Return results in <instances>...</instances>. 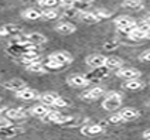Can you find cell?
Here are the masks:
<instances>
[{
	"mask_svg": "<svg viewBox=\"0 0 150 140\" xmlns=\"http://www.w3.org/2000/svg\"><path fill=\"white\" fill-rule=\"evenodd\" d=\"M142 72L136 68H117L116 71V76L122 78V79H137L140 78Z\"/></svg>",
	"mask_w": 150,
	"mask_h": 140,
	"instance_id": "cell-5",
	"label": "cell"
},
{
	"mask_svg": "<svg viewBox=\"0 0 150 140\" xmlns=\"http://www.w3.org/2000/svg\"><path fill=\"white\" fill-rule=\"evenodd\" d=\"M21 17L25 18V20H38V18H41L42 14H41V10H37V8H25L24 11L21 13Z\"/></svg>",
	"mask_w": 150,
	"mask_h": 140,
	"instance_id": "cell-20",
	"label": "cell"
},
{
	"mask_svg": "<svg viewBox=\"0 0 150 140\" xmlns=\"http://www.w3.org/2000/svg\"><path fill=\"white\" fill-rule=\"evenodd\" d=\"M123 88H126L127 91H140L142 88H144V82L140 81L139 78L137 79H127L123 85Z\"/></svg>",
	"mask_w": 150,
	"mask_h": 140,
	"instance_id": "cell-19",
	"label": "cell"
},
{
	"mask_svg": "<svg viewBox=\"0 0 150 140\" xmlns=\"http://www.w3.org/2000/svg\"><path fill=\"white\" fill-rule=\"evenodd\" d=\"M55 31L62 34V35H69V34L76 31V27L69 21H59L58 24L55 25Z\"/></svg>",
	"mask_w": 150,
	"mask_h": 140,
	"instance_id": "cell-11",
	"label": "cell"
},
{
	"mask_svg": "<svg viewBox=\"0 0 150 140\" xmlns=\"http://www.w3.org/2000/svg\"><path fill=\"white\" fill-rule=\"evenodd\" d=\"M79 20L85 23V24H95V23H98L100 18L96 16V13L95 11H85V10H79Z\"/></svg>",
	"mask_w": 150,
	"mask_h": 140,
	"instance_id": "cell-10",
	"label": "cell"
},
{
	"mask_svg": "<svg viewBox=\"0 0 150 140\" xmlns=\"http://www.w3.org/2000/svg\"><path fill=\"white\" fill-rule=\"evenodd\" d=\"M48 110H50V106H45V105H42V103H38V105H34V106L28 110V115H33V116H35V117L42 119L44 116L48 113Z\"/></svg>",
	"mask_w": 150,
	"mask_h": 140,
	"instance_id": "cell-17",
	"label": "cell"
},
{
	"mask_svg": "<svg viewBox=\"0 0 150 140\" xmlns=\"http://www.w3.org/2000/svg\"><path fill=\"white\" fill-rule=\"evenodd\" d=\"M41 14H42V17L47 18V20H54V18H57V17L59 16L58 10L54 7H48V8H45V10H42Z\"/></svg>",
	"mask_w": 150,
	"mask_h": 140,
	"instance_id": "cell-26",
	"label": "cell"
},
{
	"mask_svg": "<svg viewBox=\"0 0 150 140\" xmlns=\"http://www.w3.org/2000/svg\"><path fill=\"white\" fill-rule=\"evenodd\" d=\"M109 74V69L106 66H99V68H93V71H92L89 75H86V78L89 79V81H93V79H102V78H105L106 75Z\"/></svg>",
	"mask_w": 150,
	"mask_h": 140,
	"instance_id": "cell-18",
	"label": "cell"
},
{
	"mask_svg": "<svg viewBox=\"0 0 150 140\" xmlns=\"http://www.w3.org/2000/svg\"><path fill=\"white\" fill-rule=\"evenodd\" d=\"M16 98L21 99V100H35V99L40 98V93H38V91H35L33 88L24 86L20 91L16 92Z\"/></svg>",
	"mask_w": 150,
	"mask_h": 140,
	"instance_id": "cell-4",
	"label": "cell"
},
{
	"mask_svg": "<svg viewBox=\"0 0 150 140\" xmlns=\"http://www.w3.org/2000/svg\"><path fill=\"white\" fill-rule=\"evenodd\" d=\"M93 0H78V3H92Z\"/></svg>",
	"mask_w": 150,
	"mask_h": 140,
	"instance_id": "cell-40",
	"label": "cell"
},
{
	"mask_svg": "<svg viewBox=\"0 0 150 140\" xmlns=\"http://www.w3.org/2000/svg\"><path fill=\"white\" fill-rule=\"evenodd\" d=\"M129 37H130L132 40H137V41H140V40H144V38H147V34L144 33V31H142V30H139V28L136 27V28H133V30L130 31Z\"/></svg>",
	"mask_w": 150,
	"mask_h": 140,
	"instance_id": "cell-27",
	"label": "cell"
},
{
	"mask_svg": "<svg viewBox=\"0 0 150 140\" xmlns=\"http://www.w3.org/2000/svg\"><path fill=\"white\" fill-rule=\"evenodd\" d=\"M27 86V83L23 81V79H18V78H13V79H8L6 82H3V88L7 89V91H20L21 88Z\"/></svg>",
	"mask_w": 150,
	"mask_h": 140,
	"instance_id": "cell-9",
	"label": "cell"
},
{
	"mask_svg": "<svg viewBox=\"0 0 150 140\" xmlns=\"http://www.w3.org/2000/svg\"><path fill=\"white\" fill-rule=\"evenodd\" d=\"M119 115L122 116L123 122H130V120H136L139 116H140V110L136 109V107H132V106H126V107H122Z\"/></svg>",
	"mask_w": 150,
	"mask_h": 140,
	"instance_id": "cell-6",
	"label": "cell"
},
{
	"mask_svg": "<svg viewBox=\"0 0 150 140\" xmlns=\"http://www.w3.org/2000/svg\"><path fill=\"white\" fill-rule=\"evenodd\" d=\"M142 21H143V23H146L147 25H150V13H149V14H146V16L143 17Z\"/></svg>",
	"mask_w": 150,
	"mask_h": 140,
	"instance_id": "cell-39",
	"label": "cell"
},
{
	"mask_svg": "<svg viewBox=\"0 0 150 140\" xmlns=\"http://www.w3.org/2000/svg\"><path fill=\"white\" fill-rule=\"evenodd\" d=\"M89 79L86 78V75L82 74H72L67 78V83L72 88H85L89 85Z\"/></svg>",
	"mask_w": 150,
	"mask_h": 140,
	"instance_id": "cell-2",
	"label": "cell"
},
{
	"mask_svg": "<svg viewBox=\"0 0 150 140\" xmlns=\"http://www.w3.org/2000/svg\"><path fill=\"white\" fill-rule=\"evenodd\" d=\"M122 65H123V61L117 57H106V59H105V66L108 68L109 71L110 69H117Z\"/></svg>",
	"mask_w": 150,
	"mask_h": 140,
	"instance_id": "cell-22",
	"label": "cell"
},
{
	"mask_svg": "<svg viewBox=\"0 0 150 140\" xmlns=\"http://www.w3.org/2000/svg\"><path fill=\"white\" fill-rule=\"evenodd\" d=\"M57 93H54V92H45V93H40V98L38 100L41 102L42 105H45V106H52L54 105V100L57 99Z\"/></svg>",
	"mask_w": 150,
	"mask_h": 140,
	"instance_id": "cell-21",
	"label": "cell"
},
{
	"mask_svg": "<svg viewBox=\"0 0 150 140\" xmlns=\"http://www.w3.org/2000/svg\"><path fill=\"white\" fill-rule=\"evenodd\" d=\"M103 93H105V89L102 86H93L88 91H83L81 93V98L85 100H95V99H99Z\"/></svg>",
	"mask_w": 150,
	"mask_h": 140,
	"instance_id": "cell-7",
	"label": "cell"
},
{
	"mask_svg": "<svg viewBox=\"0 0 150 140\" xmlns=\"http://www.w3.org/2000/svg\"><path fill=\"white\" fill-rule=\"evenodd\" d=\"M123 122V119H122V116L119 115V113H115V115H112L110 117H109V123L112 124H119Z\"/></svg>",
	"mask_w": 150,
	"mask_h": 140,
	"instance_id": "cell-33",
	"label": "cell"
},
{
	"mask_svg": "<svg viewBox=\"0 0 150 140\" xmlns=\"http://www.w3.org/2000/svg\"><path fill=\"white\" fill-rule=\"evenodd\" d=\"M139 1H142V0H139Z\"/></svg>",
	"mask_w": 150,
	"mask_h": 140,
	"instance_id": "cell-42",
	"label": "cell"
},
{
	"mask_svg": "<svg viewBox=\"0 0 150 140\" xmlns=\"http://www.w3.org/2000/svg\"><path fill=\"white\" fill-rule=\"evenodd\" d=\"M122 6L125 8H130V10H140L143 8V3L139 0H125Z\"/></svg>",
	"mask_w": 150,
	"mask_h": 140,
	"instance_id": "cell-25",
	"label": "cell"
},
{
	"mask_svg": "<svg viewBox=\"0 0 150 140\" xmlns=\"http://www.w3.org/2000/svg\"><path fill=\"white\" fill-rule=\"evenodd\" d=\"M21 61L24 64H31V62H35V61H40V54H38V51L23 52L21 54Z\"/></svg>",
	"mask_w": 150,
	"mask_h": 140,
	"instance_id": "cell-23",
	"label": "cell"
},
{
	"mask_svg": "<svg viewBox=\"0 0 150 140\" xmlns=\"http://www.w3.org/2000/svg\"><path fill=\"white\" fill-rule=\"evenodd\" d=\"M69 122H72V117H71V116H65L64 113H61V115H58L55 119H54V122H52V123L65 124V123H69Z\"/></svg>",
	"mask_w": 150,
	"mask_h": 140,
	"instance_id": "cell-28",
	"label": "cell"
},
{
	"mask_svg": "<svg viewBox=\"0 0 150 140\" xmlns=\"http://www.w3.org/2000/svg\"><path fill=\"white\" fill-rule=\"evenodd\" d=\"M122 99H123L122 93L109 92L106 95V98L103 99V102H102V107L105 110H108V112H113V110H116V109L122 106Z\"/></svg>",
	"mask_w": 150,
	"mask_h": 140,
	"instance_id": "cell-1",
	"label": "cell"
},
{
	"mask_svg": "<svg viewBox=\"0 0 150 140\" xmlns=\"http://www.w3.org/2000/svg\"><path fill=\"white\" fill-rule=\"evenodd\" d=\"M69 105V100H67L65 98H61V96H57V99L54 100V105L52 106H55V107H65Z\"/></svg>",
	"mask_w": 150,
	"mask_h": 140,
	"instance_id": "cell-30",
	"label": "cell"
},
{
	"mask_svg": "<svg viewBox=\"0 0 150 140\" xmlns=\"http://www.w3.org/2000/svg\"><path fill=\"white\" fill-rule=\"evenodd\" d=\"M103 132V126L102 124H85L81 127V133L83 136H95Z\"/></svg>",
	"mask_w": 150,
	"mask_h": 140,
	"instance_id": "cell-13",
	"label": "cell"
},
{
	"mask_svg": "<svg viewBox=\"0 0 150 140\" xmlns=\"http://www.w3.org/2000/svg\"><path fill=\"white\" fill-rule=\"evenodd\" d=\"M105 49H115L117 48V41H108L105 42V47H103Z\"/></svg>",
	"mask_w": 150,
	"mask_h": 140,
	"instance_id": "cell-37",
	"label": "cell"
},
{
	"mask_svg": "<svg viewBox=\"0 0 150 140\" xmlns=\"http://www.w3.org/2000/svg\"><path fill=\"white\" fill-rule=\"evenodd\" d=\"M47 37L44 35V34L41 33H28V34H25V37H24V41H28V42H31V44H35V45H41V44H44V42H47Z\"/></svg>",
	"mask_w": 150,
	"mask_h": 140,
	"instance_id": "cell-12",
	"label": "cell"
},
{
	"mask_svg": "<svg viewBox=\"0 0 150 140\" xmlns=\"http://www.w3.org/2000/svg\"><path fill=\"white\" fill-rule=\"evenodd\" d=\"M44 68H45V69H47V68H48V69H61L62 65H59V64L51 61V59H47V62L44 64Z\"/></svg>",
	"mask_w": 150,
	"mask_h": 140,
	"instance_id": "cell-31",
	"label": "cell"
},
{
	"mask_svg": "<svg viewBox=\"0 0 150 140\" xmlns=\"http://www.w3.org/2000/svg\"><path fill=\"white\" fill-rule=\"evenodd\" d=\"M95 13H96V16L99 17V18H108V17H110V13H109L108 10H105V8H99Z\"/></svg>",
	"mask_w": 150,
	"mask_h": 140,
	"instance_id": "cell-35",
	"label": "cell"
},
{
	"mask_svg": "<svg viewBox=\"0 0 150 140\" xmlns=\"http://www.w3.org/2000/svg\"><path fill=\"white\" fill-rule=\"evenodd\" d=\"M139 59H140L142 62H150V49H146L144 52H142Z\"/></svg>",
	"mask_w": 150,
	"mask_h": 140,
	"instance_id": "cell-36",
	"label": "cell"
},
{
	"mask_svg": "<svg viewBox=\"0 0 150 140\" xmlns=\"http://www.w3.org/2000/svg\"><path fill=\"white\" fill-rule=\"evenodd\" d=\"M143 139L150 140V129H147V130H144V132H143Z\"/></svg>",
	"mask_w": 150,
	"mask_h": 140,
	"instance_id": "cell-38",
	"label": "cell"
},
{
	"mask_svg": "<svg viewBox=\"0 0 150 140\" xmlns=\"http://www.w3.org/2000/svg\"><path fill=\"white\" fill-rule=\"evenodd\" d=\"M28 72H34V74H41L45 71L44 68V64H41L40 61H35V62H31V64H27V68H25Z\"/></svg>",
	"mask_w": 150,
	"mask_h": 140,
	"instance_id": "cell-24",
	"label": "cell"
},
{
	"mask_svg": "<svg viewBox=\"0 0 150 140\" xmlns=\"http://www.w3.org/2000/svg\"><path fill=\"white\" fill-rule=\"evenodd\" d=\"M27 115H28V113H27L25 110L17 109V107H10V109H6V110H4V116H6L7 119H16V120H18V119H24Z\"/></svg>",
	"mask_w": 150,
	"mask_h": 140,
	"instance_id": "cell-16",
	"label": "cell"
},
{
	"mask_svg": "<svg viewBox=\"0 0 150 140\" xmlns=\"http://www.w3.org/2000/svg\"><path fill=\"white\" fill-rule=\"evenodd\" d=\"M113 23L116 25V28L122 27H136V21L130 16H119L113 20Z\"/></svg>",
	"mask_w": 150,
	"mask_h": 140,
	"instance_id": "cell-15",
	"label": "cell"
},
{
	"mask_svg": "<svg viewBox=\"0 0 150 140\" xmlns=\"http://www.w3.org/2000/svg\"><path fill=\"white\" fill-rule=\"evenodd\" d=\"M21 33V27L17 24H4L0 27V37H6V35H16Z\"/></svg>",
	"mask_w": 150,
	"mask_h": 140,
	"instance_id": "cell-14",
	"label": "cell"
},
{
	"mask_svg": "<svg viewBox=\"0 0 150 140\" xmlns=\"http://www.w3.org/2000/svg\"><path fill=\"white\" fill-rule=\"evenodd\" d=\"M79 14V10H75L74 6L72 7H67V10L64 11V16L65 17H76Z\"/></svg>",
	"mask_w": 150,
	"mask_h": 140,
	"instance_id": "cell-32",
	"label": "cell"
},
{
	"mask_svg": "<svg viewBox=\"0 0 150 140\" xmlns=\"http://www.w3.org/2000/svg\"><path fill=\"white\" fill-rule=\"evenodd\" d=\"M10 126H11L10 119H7L6 116H4V117H0V129H7Z\"/></svg>",
	"mask_w": 150,
	"mask_h": 140,
	"instance_id": "cell-34",
	"label": "cell"
},
{
	"mask_svg": "<svg viewBox=\"0 0 150 140\" xmlns=\"http://www.w3.org/2000/svg\"><path fill=\"white\" fill-rule=\"evenodd\" d=\"M38 4L41 6V7H55V6H58L61 4V0H38Z\"/></svg>",
	"mask_w": 150,
	"mask_h": 140,
	"instance_id": "cell-29",
	"label": "cell"
},
{
	"mask_svg": "<svg viewBox=\"0 0 150 140\" xmlns=\"http://www.w3.org/2000/svg\"><path fill=\"white\" fill-rule=\"evenodd\" d=\"M47 59H51V61H54V62H57V64L64 66L67 64L72 62V55L69 52H67V51H55V52L50 54Z\"/></svg>",
	"mask_w": 150,
	"mask_h": 140,
	"instance_id": "cell-3",
	"label": "cell"
},
{
	"mask_svg": "<svg viewBox=\"0 0 150 140\" xmlns=\"http://www.w3.org/2000/svg\"><path fill=\"white\" fill-rule=\"evenodd\" d=\"M146 34H147V38H150V30H149V31H147Z\"/></svg>",
	"mask_w": 150,
	"mask_h": 140,
	"instance_id": "cell-41",
	"label": "cell"
},
{
	"mask_svg": "<svg viewBox=\"0 0 150 140\" xmlns=\"http://www.w3.org/2000/svg\"><path fill=\"white\" fill-rule=\"evenodd\" d=\"M105 59H106V57L102 54H91L86 57L85 62L91 68H99V66H105Z\"/></svg>",
	"mask_w": 150,
	"mask_h": 140,
	"instance_id": "cell-8",
	"label": "cell"
}]
</instances>
